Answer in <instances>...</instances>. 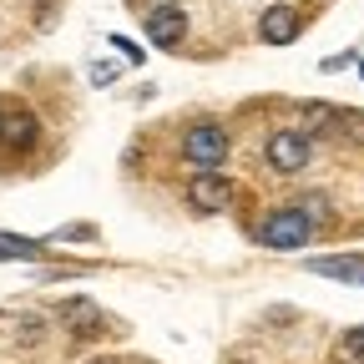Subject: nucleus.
Segmentation results:
<instances>
[{"mask_svg": "<svg viewBox=\"0 0 364 364\" xmlns=\"http://www.w3.org/2000/svg\"><path fill=\"white\" fill-rule=\"evenodd\" d=\"M339 344H344V354H349V359H359V364H364V324H359V329H349Z\"/></svg>", "mask_w": 364, "mask_h": 364, "instance_id": "13", "label": "nucleus"}, {"mask_svg": "<svg viewBox=\"0 0 364 364\" xmlns=\"http://www.w3.org/2000/svg\"><path fill=\"white\" fill-rule=\"evenodd\" d=\"M314 218L304 213V208H279V213H268L258 228H253V238L263 243V248H279V253H289V248H304L309 238H314Z\"/></svg>", "mask_w": 364, "mask_h": 364, "instance_id": "1", "label": "nucleus"}, {"mask_svg": "<svg viewBox=\"0 0 364 364\" xmlns=\"http://www.w3.org/2000/svg\"><path fill=\"white\" fill-rule=\"evenodd\" d=\"M334 132H344L349 142H364V117L359 112H334V122H329Z\"/></svg>", "mask_w": 364, "mask_h": 364, "instance_id": "10", "label": "nucleus"}, {"mask_svg": "<svg viewBox=\"0 0 364 364\" xmlns=\"http://www.w3.org/2000/svg\"><path fill=\"white\" fill-rule=\"evenodd\" d=\"M309 157H314V147H309L304 132H273L268 136V167L299 172V167H309Z\"/></svg>", "mask_w": 364, "mask_h": 364, "instance_id": "4", "label": "nucleus"}, {"mask_svg": "<svg viewBox=\"0 0 364 364\" xmlns=\"http://www.w3.org/2000/svg\"><path fill=\"white\" fill-rule=\"evenodd\" d=\"M36 243L31 238H11V233H0V258H31Z\"/></svg>", "mask_w": 364, "mask_h": 364, "instance_id": "12", "label": "nucleus"}, {"mask_svg": "<svg viewBox=\"0 0 364 364\" xmlns=\"http://www.w3.org/2000/svg\"><path fill=\"white\" fill-rule=\"evenodd\" d=\"M299 122H304L299 132L309 136V132H324V127L334 122V112H329V107H304V117H299Z\"/></svg>", "mask_w": 364, "mask_h": 364, "instance_id": "11", "label": "nucleus"}, {"mask_svg": "<svg viewBox=\"0 0 364 364\" xmlns=\"http://www.w3.org/2000/svg\"><path fill=\"white\" fill-rule=\"evenodd\" d=\"M112 46H117V51L127 56V66H136V61H142V46H136V41H127V36H112Z\"/></svg>", "mask_w": 364, "mask_h": 364, "instance_id": "14", "label": "nucleus"}, {"mask_svg": "<svg viewBox=\"0 0 364 364\" xmlns=\"http://www.w3.org/2000/svg\"><path fill=\"white\" fill-rule=\"evenodd\" d=\"M299 31H304V21H299L294 6H268L263 21H258V36L268 46H289V41H299Z\"/></svg>", "mask_w": 364, "mask_h": 364, "instance_id": "7", "label": "nucleus"}, {"mask_svg": "<svg viewBox=\"0 0 364 364\" xmlns=\"http://www.w3.org/2000/svg\"><path fill=\"white\" fill-rule=\"evenodd\" d=\"M309 273H318V279H339V284H364V258H349V253L309 258Z\"/></svg>", "mask_w": 364, "mask_h": 364, "instance_id": "8", "label": "nucleus"}, {"mask_svg": "<svg viewBox=\"0 0 364 364\" xmlns=\"http://www.w3.org/2000/svg\"><path fill=\"white\" fill-rule=\"evenodd\" d=\"M182 157H188L198 172H203V167H218V162L228 157V132H223L218 122L188 127V136H182Z\"/></svg>", "mask_w": 364, "mask_h": 364, "instance_id": "2", "label": "nucleus"}, {"mask_svg": "<svg viewBox=\"0 0 364 364\" xmlns=\"http://www.w3.org/2000/svg\"><path fill=\"white\" fill-rule=\"evenodd\" d=\"M61 318H66V329H71V334L102 329V309L91 304V299H66V304H61Z\"/></svg>", "mask_w": 364, "mask_h": 364, "instance_id": "9", "label": "nucleus"}, {"mask_svg": "<svg viewBox=\"0 0 364 364\" xmlns=\"http://www.w3.org/2000/svg\"><path fill=\"white\" fill-rule=\"evenodd\" d=\"M188 203H193V213H228L233 208V182H228L218 167H203L188 182Z\"/></svg>", "mask_w": 364, "mask_h": 364, "instance_id": "3", "label": "nucleus"}, {"mask_svg": "<svg viewBox=\"0 0 364 364\" xmlns=\"http://www.w3.org/2000/svg\"><path fill=\"white\" fill-rule=\"evenodd\" d=\"M147 36L162 46V51H172V46H182V36H188V16H182V6H152L147 11Z\"/></svg>", "mask_w": 364, "mask_h": 364, "instance_id": "5", "label": "nucleus"}, {"mask_svg": "<svg viewBox=\"0 0 364 364\" xmlns=\"http://www.w3.org/2000/svg\"><path fill=\"white\" fill-rule=\"evenodd\" d=\"M36 136H41V127H36V117H31L26 107H6V112H0V142H6V147L31 152Z\"/></svg>", "mask_w": 364, "mask_h": 364, "instance_id": "6", "label": "nucleus"}, {"mask_svg": "<svg viewBox=\"0 0 364 364\" xmlns=\"http://www.w3.org/2000/svg\"><path fill=\"white\" fill-rule=\"evenodd\" d=\"M112 76H117V61H102V66H97V71H91V81H97V86H107V81H112Z\"/></svg>", "mask_w": 364, "mask_h": 364, "instance_id": "15", "label": "nucleus"}]
</instances>
